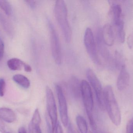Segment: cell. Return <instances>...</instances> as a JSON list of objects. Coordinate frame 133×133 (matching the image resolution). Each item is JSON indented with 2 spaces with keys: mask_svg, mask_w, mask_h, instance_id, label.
<instances>
[{
  "mask_svg": "<svg viewBox=\"0 0 133 133\" xmlns=\"http://www.w3.org/2000/svg\"><path fill=\"white\" fill-rule=\"evenodd\" d=\"M104 97L105 108L110 119L115 125L119 126L122 122L121 112L111 86L108 85L104 87Z\"/></svg>",
  "mask_w": 133,
  "mask_h": 133,
  "instance_id": "cell-1",
  "label": "cell"
},
{
  "mask_svg": "<svg viewBox=\"0 0 133 133\" xmlns=\"http://www.w3.org/2000/svg\"><path fill=\"white\" fill-rule=\"evenodd\" d=\"M67 9L64 1H56L54 6V15L61 30L66 43L70 42L72 38V30L67 17Z\"/></svg>",
  "mask_w": 133,
  "mask_h": 133,
  "instance_id": "cell-2",
  "label": "cell"
},
{
  "mask_svg": "<svg viewBox=\"0 0 133 133\" xmlns=\"http://www.w3.org/2000/svg\"><path fill=\"white\" fill-rule=\"evenodd\" d=\"M87 78L95 93L96 99L99 107L102 110L105 109L104 90L101 83L95 73L91 69L89 68L86 72Z\"/></svg>",
  "mask_w": 133,
  "mask_h": 133,
  "instance_id": "cell-3",
  "label": "cell"
},
{
  "mask_svg": "<svg viewBox=\"0 0 133 133\" xmlns=\"http://www.w3.org/2000/svg\"><path fill=\"white\" fill-rule=\"evenodd\" d=\"M84 41L86 50L91 59L95 64L100 65L101 61L98 54L94 34L90 27H88L85 30Z\"/></svg>",
  "mask_w": 133,
  "mask_h": 133,
  "instance_id": "cell-4",
  "label": "cell"
},
{
  "mask_svg": "<svg viewBox=\"0 0 133 133\" xmlns=\"http://www.w3.org/2000/svg\"><path fill=\"white\" fill-rule=\"evenodd\" d=\"M49 27L52 56L55 63L60 65L62 62V52L59 37L54 25L50 22H49Z\"/></svg>",
  "mask_w": 133,
  "mask_h": 133,
  "instance_id": "cell-5",
  "label": "cell"
},
{
  "mask_svg": "<svg viewBox=\"0 0 133 133\" xmlns=\"http://www.w3.org/2000/svg\"><path fill=\"white\" fill-rule=\"evenodd\" d=\"M46 100L47 109L48 116L51 121L53 131L55 132V127L57 123V112L54 96L52 90L49 87L46 88Z\"/></svg>",
  "mask_w": 133,
  "mask_h": 133,
  "instance_id": "cell-6",
  "label": "cell"
},
{
  "mask_svg": "<svg viewBox=\"0 0 133 133\" xmlns=\"http://www.w3.org/2000/svg\"><path fill=\"white\" fill-rule=\"evenodd\" d=\"M81 92L87 114L93 113L94 101L91 87L89 83L84 80L81 83Z\"/></svg>",
  "mask_w": 133,
  "mask_h": 133,
  "instance_id": "cell-7",
  "label": "cell"
},
{
  "mask_svg": "<svg viewBox=\"0 0 133 133\" xmlns=\"http://www.w3.org/2000/svg\"><path fill=\"white\" fill-rule=\"evenodd\" d=\"M55 88L58 99L59 111L62 122L65 127H67L69 124V116L66 98L64 94L63 89L60 85L56 84Z\"/></svg>",
  "mask_w": 133,
  "mask_h": 133,
  "instance_id": "cell-8",
  "label": "cell"
},
{
  "mask_svg": "<svg viewBox=\"0 0 133 133\" xmlns=\"http://www.w3.org/2000/svg\"><path fill=\"white\" fill-rule=\"evenodd\" d=\"M96 45L98 54H99L105 61L110 63L112 60V58H111L109 50L106 47V44L103 40L102 30L100 29L98 30L97 33Z\"/></svg>",
  "mask_w": 133,
  "mask_h": 133,
  "instance_id": "cell-9",
  "label": "cell"
},
{
  "mask_svg": "<svg viewBox=\"0 0 133 133\" xmlns=\"http://www.w3.org/2000/svg\"><path fill=\"white\" fill-rule=\"evenodd\" d=\"M130 80V76L127 69L125 66H123L120 69V72L117 80V88L120 91H123L127 89Z\"/></svg>",
  "mask_w": 133,
  "mask_h": 133,
  "instance_id": "cell-10",
  "label": "cell"
},
{
  "mask_svg": "<svg viewBox=\"0 0 133 133\" xmlns=\"http://www.w3.org/2000/svg\"><path fill=\"white\" fill-rule=\"evenodd\" d=\"M67 90L71 96L75 99H78L81 95V83L75 76H72L67 85Z\"/></svg>",
  "mask_w": 133,
  "mask_h": 133,
  "instance_id": "cell-11",
  "label": "cell"
},
{
  "mask_svg": "<svg viewBox=\"0 0 133 133\" xmlns=\"http://www.w3.org/2000/svg\"><path fill=\"white\" fill-rule=\"evenodd\" d=\"M111 8L110 13L112 16L114 26H116L123 22L122 18V9L121 5L114 1H110Z\"/></svg>",
  "mask_w": 133,
  "mask_h": 133,
  "instance_id": "cell-12",
  "label": "cell"
},
{
  "mask_svg": "<svg viewBox=\"0 0 133 133\" xmlns=\"http://www.w3.org/2000/svg\"><path fill=\"white\" fill-rule=\"evenodd\" d=\"M102 38L106 45L111 46L115 41V34L112 26L110 24H105L102 29Z\"/></svg>",
  "mask_w": 133,
  "mask_h": 133,
  "instance_id": "cell-13",
  "label": "cell"
},
{
  "mask_svg": "<svg viewBox=\"0 0 133 133\" xmlns=\"http://www.w3.org/2000/svg\"><path fill=\"white\" fill-rule=\"evenodd\" d=\"M41 118L38 109L34 111L31 122L29 125V133H42L40 128Z\"/></svg>",
  "mask_w": 133,
  "mask_h": 133,
  "instance_id": "cell-14",
  "label": "cell"
},
{
  "mask_svg": "<svg viewBox=\"0 0 133 133\" xmlns=\"http://www.w3.org/2000/svg\"><path fill=\"white\" fill-rule=\"evenodd\" d=\"M0 118L6 122L12 123L15 121L16 116L12 109L8 108L2 107L0 108Z\"/></svg>",
  "mask_w": 133,
  "mask_h": 133,
  "instance_id": "cell-15",
  "label": "cell"
},
{
  "mask_svg": "<svg viewBox=\"0 0 133 133\" xmlns=\"http://www.w3.org/2000/svg\"><path fill=\"white\" fill-rule=\"evenodd\" d=\"M12 80L18 85L24 88L27 89L30 86L29 80L25 76L22 74H16L12 77Z\"/></svg>",
  "mask_w": 133,
  "mask_h": 133,
  "instance_id": "cell-16",
  "label": "cell"
},
{
  "mask_svg": "<svg viewBox=\"0 0 133 133\" xmlns=\"http://www.w3.org/2000/svg\"><path fill=\"white\" fill-rule=\"evenodd\" d=\"M25 62L18 58H12L7 61V65L11 70L13 71L21 70L23 68Z\"/></svg>",
  "mask_w": 133,
  "mask_h": 133,
  "instance_id": "cell-17",
  "label": "cell"
},
{
  "mask_svg": "<svg viewBox=\"0 0 133 133\" xmlns=\"http://www.w3.org/2000/svg\"><path fill=\"white\" fill-rule=\"evenodd\" d=\"M115 26L116 38L119 43H123L125 42V33L124 29V22L123 21Z\"/></svg>",
  "mask_w": 133,
  "mask_h": 133,
  "instance_id": "cell-18",
  "label": "cell"
},
{
  "mask_svg": "<svg viewBox=\"0 0 133 133\" xmlns=\"http://www.w3.org/2000/svg\"><path fill=\"white\" fill-rule=\"evenodd\" d=\"M76 122L81 133H88L87 123L84 117L78 115L76 117Z\"/></svg>",
  "mask_w": 133,
  "mask_h": 133,
  "instance_id": "cell-19",
  "label": "cell"
},
{
  "mask_svg": "<svg viewBox=\"0 0 133 133\" xmlns=\"http://www.w3.org/2000/svg\"><path fill=\"white\" fill-rule=\"evenodd\" d=\"M113 61L115 68L116 69L120 70L123 66H125L123 57L118 52L116 51L115 53Z\"/></svg>",
  "mask_w": 133,
  "mask_h": 133,
  "instance_id": "cell-20",
  "label": "cell"
},
{
  "mask_svg": "<svg viewBox=\"0 0 133 133\" xmlns=\"http://www.w3.org/2000/svg\"><path fill=\"white\" fill-rule=\"evenodd\" d=\"M0 7L7 15H10L11 14V6L8 1L0 0Z\"/></svg>",
  "mask_w": 133,
  "mask_h": 133,
  "instance_id": "cell-21",
  "label": "cell"
},
{
  "mask_svg": "<svg viewBox=\"0 0 133 133\" xmlns=\"http://www.w3.org/2000/svg\"><path fill=\"white\" fill-rule=\"evenodd\" d=\"M6 83L3 78H0V97H2L4 95L5 91Z\"/></svg>",
  "mask_w": 133,
  "mask_h": 133,
  "instance_id": "cell-22",
  "label": "cell"
},
{
  "mask_svg": "<svg viewBox=\"0 0 133 133\" xmlns=\"http://www.w3.org/2000/svg\"><path fill=\"white\" fill-rule=\"evenodd\" d=\"M126 133H133V118H131L127 123Z\"/></svg>",
  "mask_w": 133,
  "mask_h": 133,
  "instance_id": "cell-23",
  "label": "cell"
},
{
  "mask_svg": "<svg viewBox=\"0 0 133 133\" xmlns=\"http://www.w3.org/2000/svg\"><path fill=\"white\" fill-rule=\"evenodd\" d=\"M4 44L2 38L0 37V62L4 56Z\"/></svg>",
  "mask_w": 133,
  "mask_h": 133,
  "instance_id": "cell-24",
  "label": "cell"
},
{
  "mask_svg": "<svg viewBox=\"0 0 133 133\" xmlns=\"http://www.w3.org/2000/svg\"><path fill=\"white\" fill-rule=\"evenodd\" d=\"M46 122L47 126L48 128V133H54V132L53 131L52 125L50 121V118H48V116H46Z\"/></svg>",
  "mask_w": 133,
  "mask_h": 133,
  "instance_id": "cell-25",
  "label": "cell"
},
{
  "mask_svg": "<svg viewBox=\"0 0 133 133\" xmlns=\"http://www.w3.org/2000/svg\"><path fill=\"white\" fill-rule=\"evenodd\" d=\"M127 43L130 49H132L133 47V36L130 34L127 37Z\"/></svg>",
  "mask_w": 133,
  "mask_h": 133,
  "instance_id": "cell-26",
  "label": "cell"
},
{
  "mask_svg": "<svg viewBox=\"0 0 133 133\" xmlns=\"http://www.w3.org/2000/svg\"><path fill=\"white\" fill-rule=\"evenodd\" d=\"M55 133H63L62 127L59 122H57L55 127Z\"/></svg>",
  "mask_w": 133,
  "mask_h": 133,
  "instance_id": "cell-27",
  "label": "cell"
},
{
  "mask_svg": "<svg viewBox=\"0 0 133 133\" xmlns=\"http://www.w3.org/2000/svg\"><path fill=\"white\" fill-rule=\"evenodd\" d=\"M5 125L3 120L0 118V132L2 133H5Z\"/></svg>",
  "mask_w": 133,
  "mask_h": 133,
  "instance_id": "cell-28",
  "label": "cell"
},
{
  "mask_svg": "<svg viewBox=\"0 0 133 133\" xmlns=\"http://www.w3.org/2000/svg\"><path fill=\"white\" fill-rule=\"evenodd\" d=\"M25 2L27 3V4H28L29 6H30L31 8H35V6H36V1H25Z\"/></svg>",
  "mask_w": 133,
  "mask_h": 133,
  "instance_id": "cell-29",
  "label": "cell"
},
{
  "mask_svg": "<svg viewBox=\"0 0 133 133\" xmlns=\"http://www.w3.org/2000/svg\"><path fill=\"white\" fill-rule=\"evenodd\" d=\"M67 133H75V129H74L71 123H69L67 126Z\"/></svg>",
  "mask_w": 133,
  "mask_h": 133,
  "instance_id": "cell-30",
  "label": "cell"
},
{
  "mask_svg": "<svg viewBox=\"0 0 133 133\" xmlns=\"http://www.w3.org/2000/svg\"><path fill=\"white\" fill-rule=\"evenodd\" d=\"M24 70L27 72H30L32 71V69L31 66L25 63L23 66Z\"/></svg>",
  "mask_w": 133,
  "mask_h": 133,
  "instance_id": "cell-31",
  "label": "cell"
},
{
  "mask_svg": "<svg viewBox=\"0 0 133 133\" xmlns=\"http://www.w3.org/2000/svg\"><path fill=\"white\" fill-rule=\"evenodd\" d=\"M18 132V133H27L25 129L23 126H21L19 129Z\"/></svg>",
  "mask_w": 133,
  "mask_h": 133,
  "instance_id": "cell-32",
  "label": "cell"
},
{
  "mask_svg": "<svg viewBox=\"0 0 133 133\" xmlns=\"http://www.w3.org/2000/svg\"><path fill=\"white\" fill-rule=\"evenodd\" d=\"M75 133H80L79 132V131L75 129Z\"/></svg>",
  "mask_w": 133,
  "mask_h": 133,
  "instance_id": "cell-33",
  "label": "cell"
},
{
  "mask_svg": "<svg viewBox=\"0 0 133 133\" xmlns=\"http://www.w3.org/2000/svg\"><path fill=\"white\" fill-rule=\"evenodd\" d=\"M5 133H12L10 132H5Z\"/></svg>",
  "mask_w": 133,
  "mask_h": 133,
  "instance_id": "cell-34",
  "label": "cell"
},
{
  "mask_svg": "<svg viewBox=\"0 0 133 133\" xmlns=\"http://www.w3.org/2000/svg\"><path fill=\"white\" fill-rule=\"evenodd\" d=\"M89 133H93L91 132H89Z\"/></svg>",
  "mask_w": 133,
  "mask_h": 133,
  "instance_id": "cell-35",
  "label": "cell"
}]
</instances>
